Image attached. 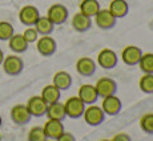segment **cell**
<instances>
[{
  "label": "cell",
  "instance_id": "6da1fadb",
  "mask_svg": "<svg viewBox=\"0 0 153 141\" xmlns=\"http://www.w3.org/2000/svg\"><path fill=\"white\" fill-rule=\"evenodd\" d=\"M83 119L91 127H99V125H101L102 122H104L105 113L102 112L101 107H97V105L92 104V105L85 107V111L83 113Z\"/></svg>",
  "mask_w": 153,
  "mask_h": 141
},
{
  "label": "cell",
  "instance_id": "7a4b0ae2",
  "mask_svg": "<svg viewBox=\"0 0 153 141\" xmlns=\"http://www.w3.org/2000/svg\"><path fill=\"white\" fill-rule=\"evenodd\" d=\"M47 17L53 23V25H61V24H64V23L68 20L69 11L64 4L56 3V4H52L51 7L48 8Z\"/></svg>",
  "mask_w": 153,
  "mask_h": 141
},
{
  "label": "cell",
  "instance_id": "3957f363",
  "mask_svg": "<svg viewBox=\"0 0 153 141\" xmlns=\"http://www.w3.org/2000/svg\"><path fill=\"white\" fill-rule=\"evenodd\" d=\"M64 109H65L67 117L76 120L83 117V113L85 111V104L77 96H73V97H69L64 102Z\"/></svg>",
  "mask_w": 153,
  "mask_h": 141
},
{
  "label": "cell",
  "instance_id": "277c9868",
  "mask_svg": "<svg viewBox=\"0 0 153 141\" xmlns=\"http://www.w3.org/2000/svg\"><path fill=\"white\" fill-rule=\"evenodd\" d=\"M1 65H3L4 72L10 76L20 75L23 72V69H24V63H23L22 57L16 56V55H10V56L4 57Z\"/></svg>",
  "mask_w": 153,
  "mask_h": 141
},
{
  "label": "cell",
  "instance_id": "5b68a950",
  "mask_svg": "<svg viewBox=\"0 0 153 141\" xmlns=\"http://www.w3.org/2000/svg\"><path fill=\"white\" fill-rule=\"evenodd\" d=\"M36 48H37V52L42 56L49 57L52 55H55L56 51H57V43H56V40L52 36L47 35V36H42L37 39Z\"/></svg>",
  "mask_w": 153,
  "mask_h": 141
},
{
  "label": "cell",
  "instance_id": "8992f818",
  "mask_svg": "<svg viewBox=\"0 0 153 141\" xmlns=\"http://www.w3.org/2000/svg\"><path fill=\"white\" fill-rule=\"evenodd\" d=\"M95 88L97 91L99 97H107V96L116 95L117 92V83L113 79L109 77H101L97 80V83L95 84Z\"/></svg>",
  "mask_w": 153,
  "mask_h": 141
},
{
  "label": "cell",
  "instance_id": "52a82bcc",
  "mask_svg": "<svg viewBox=\"0 0 153 141\" xmlns=\"http://www.w3.org/2000/svg\"><path fill=\"white\" fill-rule=\"evenodd\" d=\"M101 109L105 113V116L107 114L108 116H117L123 109V102L116 95L107 96V97H102Z\"/></svg>",
  "mask_w": 153,
  "mask_h": 141
},
{
  "label": "cell",
  "instance_id": "ba28073f",
  "mask_svg": "<svg viewBox=\"0 0 153 141\" xmlns=\"http://www.w3.org/2000/svg\"><path fill=\"white\" fill-rule=\"evenodd\" d=\"M119 63V57H117V53L113 51V49L109 48H104L102 51L99 52L97 55V64L101 68L104 69H112L117 65Z\"/></svg>",
  "mask_w": 153,
  "mask_h": 141
},
{
  "label": "cell",
  "instance_id": "9c48e42d",
  "mask_svg": "<svg viewBox=\"0 0 153 141\" xmlns=\"http://www.w3.org/2000/svg\"><path fill=\"white\" fill-rule=\"evenodd\" d=\"M48 104L44 101L42 96H32L27 102V109L32 117H43L47 113Z\"/></svg>",
  "mask_w": 153,
  "mask_h": 141
},
{
  "label": "cell",
  "instance_id": "30bf717a",
  "mask_svg": "<svg viewBox=\"0 0 153 141\" xmlns=\"http://www.w3.org/2000/svg\"><path fill=\"white\" fill-rule=\"evenodd\" d=\"M143 53L144 52L141 51L140 47L128 45L123 49L121 59H123V61H124V64H126V65H129V67H133V65H137V64H139Z\"/></svg>",
  "mask_w": 153,
  "mask_h": 141
},
{
  "label": "cell",
  "instance_id": "8fae6325",
  "mask_svg": "<svg viewBox=\"0 0 153 141\" xmlns=\"http://www.w3.org/2000/svg\"><path fill=\"white\" fill-rule=\"evenodd\" d=\"M117 19L111 13L109 10H100L95 15V24L97 25L100 29H112L116 25Z\"/></svg>",
  "mask_w": 153,
  "mask_h": 141
},
{
  "label": "cell",
  "instance_id": "7c38bea8",
  "mask_svg": "<svg viewBox=\"0 0 153 141\" xmlns=\"http://www.w3.org/2000/svg\"><path fill=\"white\" fill-rule=\"evenodd\" d=\"M40 17V12L35 5H24L19 12V20L24 25H35L36 20Z\"/></svg>",
  "mask_w": 153,
  "mask_h": 141
},
{
  "label": "cell",
  "instance_id": "4fadbf2b",
  "mask_svg": "<svg viewBox=\"0 0 153 141\" xmlns=\"http://www.w3.org/2000/svg\"><path fill=\"white\" fill-rule=\"evenodd\" d=\"M31 113L27 109V105L17 104L11 109V120L16 125H25L31 121Z\"/></svg>",
  "mask_w": 153,
  "mask_h": 141
},
{
  "label": "cell",
  "instance_id": "5bb4252c",
  "mask_svg": "<svg viewBox=\"0 0 153 141\" xmlns=\"http://www.w3.org/2000/svg\"><path fill=\"white\" fill-rule=\"evenodd\" d=\"M77 97L84 102L85 105H92L96 104V101L100 99L97 95V91H96L95 85L92 84H84L79 88V95Z\"/></svg>",
  "mask_w": 153,
  "mask_h": 141
},
{
  "label": "cell",
  "instance_id": "9a60e30c",
  "mask_svg": "<svg viewBox=\"0 0 153 141\" xmlns=\"http://www.w3.org/2000/svg\"><path fill=\"white\" fill-rule=\"evenodd\" d=\"M71 24H72V28L75 29L76 32H87L89 31L91 27H92V17L87 16V15L77 12L72 16V20H71Z\"/></svg>",
  "mask_w": 153,
  "mask_h": 141
},
{
  "label": "cell",
  "instance_id": "2e32d148",
  "mask_svg": "<svg viewBox=\"0 0 153 141\" xmlns=\"http://www.w3.org/2000/svg\"><path fill=\"white\" fill-rule=\"evenodd\" d=\"M76 70L83 77H91L96 72V63L91 57H80L76 61Z\"/></svg>",
  "mask_w": 153,
  "mask_h": 141
},
{
  "label": "cell",
  "instance_id": "e0dca14e",
  "mask_svg": "<svg viewBox=\"0 0 153 141\" xmlns=\"http://www.w3.org/2000/svg\"><path fill=\"white\" fill-rule=\"evenodd\" d=\"M43 129H44V133H45L47 139L56 141L59 139V136L64 132V125H63V121L48 119V121L44 124Z\"/></svg>",
  "mask_w": 153,
  "mask_h": 141
},
{
  "label": "cell",
  "instance_id": "ac0fdd59",
  "mask_svg": "<svg viewBox=\"0 0 153 141\" xmlns=\"http://www.w3.org/2000/svg\"><path fill=\"white\" fill-rule=\"evenodd\" d=\"M111 13L113 15L116 19H121L125 17L129 12V4L126 0H112L109 3V8Z\"/></svg>",
  "mask_w": 153,
  "mask_h": 141
},
{
  "label": "cell",
  "instance_id": "d6986e66",
  "mask_svg": "<svg viewBox=\"0 0 153 141\" xmlns=\"http://www.w3.org/2000/svg\"><path fill=\"white\" fill-rule=\"evenodd\" d=\"M8 47L11 51H13L15 53H23L27 51L28 48V43L24 39L23 33H13L11 36V39L8 40Z\"/></svg>",
  "mask_w": 153,
  "mask_h": 141
},
{
  "label": "cell",
  "instance_id": "ffe728a7",
  "mask_svg": "<svg viewBox=\"0 0 153 141\" xmlns=\"http://www.w3.org/2000/svg\"><path fill=\"white\" fill-rule=\"evenodd\" d=\"M45 116L51 120H57V121H64L67 119L65 109H64V104H61L60 101L49 104L47 108V113Z\"/></svg>",
  "mask_w": 153,
  "mask_h": 141
},
{
  "label": "cell",
  "instance_id": "44dd1931",
  "mask_svg": "<svg viewBox=\"0 0 153 141\" xmlns=\"http://www.w3.org/2000/svg\"><path fill=\"white\" fill-rule=\"evenodd\" d=\"M55 87H57L60 91H68L72 85V76L69 75L67 70H59L53 76V83Z\"/></svg>",
  "mask_w": 153,
  "mask_h": 141
},
{
  "label": "cell",
  "instance_id": "7402d4cb",
  "mask_svg": "<svg viewBox=\"0 0 153 141\" xmlns=\"http://www.w3.org/2000/svg\"><path fill=\"white\" fill-rule=\"evenodd\" d=\"M42 97L44 99V101L47 104H53V102H57L60 101V97H61V91L57 87H55L53 84L51 85H45L42 91Z\"/></svg>",
  "mask_w": 153,
  "mask_h": 141
},
{
  "label": "cell",
  "instance_id": "603a6c76",
  "mask_svg": "<svg viewBox=\"0 0 153 141\" xmlns=\"http://www.w3.org/2000/svg\"><path fill=\"white\" fill-rule=\"evenodd\" d=\"M33 27H35V29L37 31V33H39L40 36L51 35L52 32H53V29H55L53 23H52L47 16H40L39 19L36 20V23H35Z\"/></svg>",
  "mask_w": 153,
  "mask_h": 141
},
{
  "label": "cell",
  "instance_id": "cb8c5ba5",
  "mask_svg": "<svg viewBox=\"0 0 153 141\" xmlns=\"http://www.w3.org/2000/svg\"><path fill=\"white\" fill-rule=\"evenodd\" d=\"M79 7H80L81 13L87 15V16H89V17H95V15L101 10L100 3L97 0H81Z\"/></svg>",
  "mask_w": 153,
  "mask_h": 141
},
{
  "label": "cell",
  "instance_id": "d4e9b609",
  "mask_svg": "<svg viewBox=\"0 0 153 141\" xmlns=\"http://www.w3.org/2000/svg\"><path fill=\"white\" fill-rule=\"evenodd\" d=\"M139 88L146 95H153V73H144L139 81Z\"/></svg>",
  "mask_w": 153,
  "mask_h": 141
},
{
  "label": "cell",
  "instance_id": "484cf974",
  "mask_svg": "<svg viewBox=\"0 0 153 141\" xmlns=\"http://www.w3.org/2000/svg\"><path fill=\"white\" fill-rule=\"evenodd\" d=\"M137 65L143 73H153V53H143Z\"/></svg>",
  "mask_w": 153,
  "mask_h": 141
},
{
  "label": "cell",
  "instance_id": "4316f807",
  "mask_svg": "<svg viewBox=\"0 0 153 141\" xmlns=\"http://www.w3.org/2000/svg\"><path fill=\"white\" fill-rule=\"evenodd\" d=\"M140 128L144 133L153 134V113H146L140 119Z\"/></svg>",
  "mask_w": 153,
  "mask_h": 141
},
{
  "label": "cell",
  "instance_id": "83f0119b",
  "mask_svg": "<svg viewBox=\"0 0 153 141\" xmlns=\"http://www.w3.org/2000/svg\"><path fill=\"white\" fill-rule=\"evenodd\" d=\"M15 33L13 25L8 22H0V40L7 42L11 39V36Z\"/></svg>",
  "mask_w": 153,
  "mask_h": 141
},
{
  "label": "cell",
  "instance_id": "f1b7e54d",
  "mask_svg": "<svg viewBox=\"0 0 153 141\" xmlns=\"http://www.w3.org/2000/svg\"><path fill=\"white\" fill-rule=\"evenodd\" d=\"M47 136L43 127H33L28 132V141H45Z\"/></svg>",
  "mask_w": 153,
  "mask_h": 141
},
{
  "label": "cell",
  "instance_id": "f546056e",
  "mask_svg": "<svg viewBox=\"0 0 153 141\" xmlns=\"http://www.w3.org/2000/svg\"><path fill=\"white\" fill-rule=\"evenodd\" d=\"M23 36H24V39L27 40V43H28V44H31V43H36V42H37V39H39V33H37V31L35 29V27H28V28L24 31Z\"/></svg>",
  "mask_w": 153,
  "mask_h": 141
},
{
  "label": "cell",
  "instance_id": "4dcf8cb0",
  "mask_svg": "<svg viewBox=\"0 0 153 141\" xmlns=\"http://www.w3.org/2000/svg\"><path fill=\"white\" fill-rule=\"evenodd\" d=\"M56 141H76V137L73 136L71 132H65V131H64L63 133L59 136V139Z\"/></svg>",
  "mask_w": 153,
  "mask_h": 141
},
{
  "label": "cell",
  "instance_id": "1f68e13d",
  "mask_svg": "<svg viewBox=\"0 0 153 141\" xmlns=\"http://www.w3.org/2000/svg\"><path fill=\"white\" fill-rule=\"evenodd\" d=\"M112 141H132V137L129 136L128 133H117L113 136V139H112Z\"/></svg>",
  "mask_w": 153,
  "mask_h": 141
},
{
  "label": "cell",
  "instance_id": "d6a6232c",
  "mask_svg": "<svg viewBox=\"0 0 153 141\" xmlns=\"http://www.w3.org/2000/svg\"><path fill=\"white\" fill-rule=\"evenodd\" d=\"M3 60H4V53H3V51H1V49H0V65H1Z\"/></svg>",
  "mask_w": 153,
  "mask_h": 141
},
{
  "label": "cell",
  "instance_id": "836d02e7",
  "mask_svg": "<svg viewBox=\"0 0 153 141\" xmlns=\"http://www.w3.org/2000/svg\"><path fill=\"white\" fill-rule=\"evenodd\" d=\"M1 125H3V119H1V116H0V128H1Z\"/></svg>",
  "mask_w": 153,
  "mask_h": 141
},
{
  "label": "cell",
  "instance_id": "e575fe53",
  "mask_svg": "<svg viewBox=\"0 0 153 141\" xmlns=\"http://www.w3.org/2000/svg\"><path fill=\"white\" fill-rule=\"evenodd\" d=\"M100 141H112V140H107V139H104V140H100Z\"/></svg>",
  "mask_w": 153,
  "mask_h": 141
},
{
  "label": "cell",
  "instance_id": "d590c367",
  "mask_svg": "<svg viewBox=\"0 0 153 141\" xmlns=\"http://www.w3.org/2000/svg\"><path fill=\"white\" fill-rule=\"evenodd\" d=\"M45 141H55V140H49V139H47Z\"/></svg>",
  "mask_w": 153,
  "mask_h": 141
},
{
  "label": "cell",
  "instance_id": "8d00e7d4",
  "mask_svg": "<svg viewBox=\"0 0 153 141\" xmlns=\"http://www.w3.org/2000/svg\"><path fill=\"white\" fill-rule=\"evenodd\" d=\"M0 141H1V136H0Z\"/></svg>",
  "mask_w": 153,
  "mask_h": 141
}]
</instances>
